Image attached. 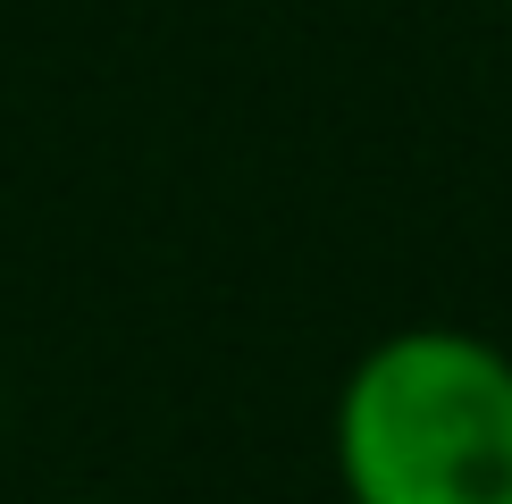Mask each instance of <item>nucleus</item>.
Listing matches in <instances>:
<instances>
[{
	"instance_id": "nucleus-1",
	"label": "nucleus",
	"mask_w": 512,
	"mask_h": 504,
	"mask_svg": "<svg viewBox=\"0 0 512 504\" xmlns=\"http://www.w3.org/2000/svg\"><path fill=\"white\" fill-rule=\"evenodd\" d=\"M345 504H512V353L479 328H387L328 412Z\"/></svg>"
},
{
	"instance_id": "nucleus-2",
	"label": "nucleus",
	"mask_w": 512,
	"mask_h": 504,
	"mask_svg": "<svg viewBox=\"0 0 512 504\" xmlns=\"http://www.w3.org/2000/svg\"><path fill=\"white\" fill-rule=\"evenodd\" d=\"M504 17H512V0H504Z\"/></svg>"
}]
</instances>
